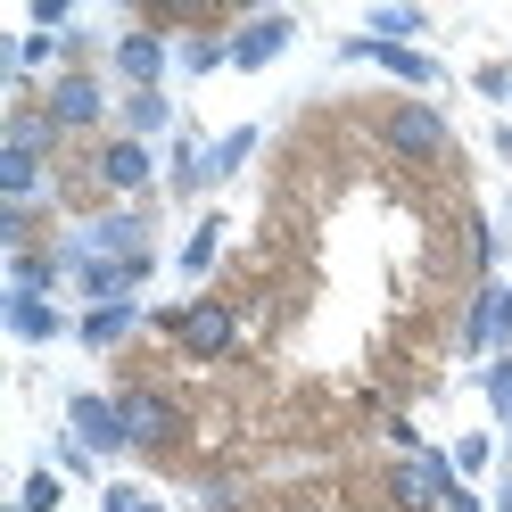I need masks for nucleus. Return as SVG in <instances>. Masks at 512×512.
I'll return each mask as SVG.
<instances>
[{"label":"nucleus","mask_w":512,"mask_h":512,"mask_svg":"<svg viewBox=\"0 0 512 512\" xmlns=\"http://www.w3.org/2000/svg\"><path fill=\"white\" fill-rule=\"evenodd\" d=\"M67 430H75L100 463L133 455V438H124V413H116V397H100V389H67Z\"/></svg>","instance_id":"13"},{"label":"nucleus","mask_w":512,"mask_h":512,"mask_svg":"<svg viewBox=\"0 0 512 512\" xmlns=\"http://www.w3.org/2000/svg\"><path fill=\"white\" fill-rule=\"evenodd\" d=\"M0 331H9L17 347L75 339V323H67V306H58V298H17V290H0Z\"/></svg>","instance_id":"14"},{"label":"nucleus","mask_w":512,"mask_h":512,"mask_svg":"<svg viewBox=\"0 0 512 512\" xmlns=\"http://www.w3.org/2000/svg\"><path fill=\"white\" fill-rule=\"evenodd\" d=\"M108 75L124 91H166L174 75V34H157V25H124V34L108 42Z\"/></svg>","instance_id":"7"},{"label":"nucleus","mask_w":512,"mask_h":512,"mask_svg":"<svg viewBox=\"0 0 512 512\" xmlns=\"http://www.w3.org/2000/svg\"><path fill=\"white\" fill-rule=\"evenodd\" d=\"M67 504V471H50V463H34L17 479V512H58Z\"/></svg>","instance_id":"26"},{"label":"nucleus","mask_w":512,"mask_h":512,"mask_svg":"<svg viewBox=\"0 0 512 512\" xmlns=\"http://www.w3.org/2000/svg\"><path fill=\"white\" fill-rule=\"evenodd\" d=\"M9 290H17V298H58V290H67L58 248H25V256H9Z\"/></svg>","instance_id":"21"},{"label":"nucleus","mask_w":512,"mask_h":512,"mask_svg":"<svg viewBox=\"0 0 512 512\" xmlns=\"http://www.w3.org/2000/svg\"><path fill=\"white\" fill-rule=\"evenodd\" d=\"M364 34H372V42H405V50H422L430 9H413V0H380V9H364Z\"/></svg>","instance_id":"20"},{"label":"nucleus","mask_w":512,"mask_h":512,"mask_svg":"<svg viewBox=\"0 0 512 512\" xmlns=\"http://www.w3.org/2000/svg\"><path fill=\"white\" fill-rule=\"evenodd\" d=\"M149 273H157V256H83L75 281H67V290H75V314H83V306H133Z\"/></svg>","instance_id":"8"},{"label":"nucleus","mask_w":512,"mask_h":512,"mask_svg":"<svg viewBox=\"0 0 512 512\" xmlns=\"http://www.w3.org/2000/svg\"><path fill=\"white\" fill-rule=\"evenodd\" d=\"M471 380H479V397H488V422H496V438H512V356L479 364Z\"/></svg>","instance_id":"25"},{"label":"nucleus","mask_w":512,"mask_h":512,"mask_svg":"<svg viewBox=\"0 0 512 512\" xmlns=\"http://www.w3.org/2000/svg\"><path fill=\"white\" fill-rule=\"evenodd\" d=\"M471 91L488 108H512V58H488V67H471Z\"/></svg>","instance_id":"29"},{"label":"nucleus","mask_w":512,"mask_h":512,"mask_svg":"<svg viewBox=\"0 0 512 512\" xmlns=\"http://www.w3.org/2000/svg\"><path fill=\"white\" fill-rule=\"evenodd\" d=\"M232 67V25H190V34H174V75H223Z\"/></svg>","instance_id":"18"},{"label":"nucleus","mask_w":512,"mask_h":512,"mask_svg":"<svg viewBox=\"0 0 512 512\" xmlns=\"http://www.w3.org/2000/svg\"><path fill=\"white\" fill-rule=\"evenodd\" d=\"M58 141H67V133L42 116V100H17L9 124H0V149H25V157H42V166H50V149H58Z\"/></svg>","instance_id":"19"},{"label":"nucleus","mask_w":512,"mask_h":512,"mask_svg":"<svg viewBox=\"0 0 512 512\" xmlns=\"http://www.w3.org/2000/svg\"><path fill=\"white\" fill-rule=\"evenodd\" d=\"M215 256H223V215H199L174 265H182V281H207V273H215Z\"/></svg>","instance_id":"23"},{"label":"nucleus","mask_w":512,"mask_h":512,"mask_svg":"<svg viewBox=\"0 0 512 512\" xmlns=\"http://www.w3.org/2000/svg\"><path fill=\"white\" fill-rule=\"evenodd\" d=\"M100 512H166V504H157L141 479H108V488H100Z\"/></svg>","instance_id":"30"},{"label":"nucleus","mask_w":512,"mask_h":512,"mask_svg":"<svg viewBox=\"0 0 512 512\" xmlns=\"http://www.w3.org/2000/svg\"><path fill=\"white\" fill-rule=\"evenodd\" d=\"M42 116L75 141V133H100V124L116 116V100H108V83L91 75V67H67L58 83H42Z\"/></svg>","instance_id":"6"},{"label":"nucleus","mask_w":512,"mask_h":512,"mask_svg":"<svg viewBox=\"0 0 512 512\" xmlns=\"http://www.w3.org/2000/svg\"><path fill=\"white\" fill-rule=\"evenodd\" d=\"M116 133L174 141V133H182V124H174V91H124V100H116Z\"/></svg>","instance_id":"17"},{"label":"nucleus","mask_w":512,"mask_h":512,"mask_svg":"<svg viewBox=\"0 0 512 512\" xmlns=\"http://www.w3.org/2000/svg\"><path fill=\"white\" fill-rule=\"evenodd\" d=\"M455 479H463V471H455V455H446V446L397 455V463H389V504H397V512H438Z\"/></svg>","instance_id":"9"},{"label":"nucleus","mask_w":512,"mask_h":512,"mask_svg":"<svg viewBox=\"0 0 512 512\" xmlns=\"http://www.w3.org/2000/svg\"><path fill=\"white\" fill-rule=\"evenodd\" d=\"M290 42H298V17H290V9H256V17H240V25H232V75H265Z\"/></svg>","instance_id":"12"},{"label":"nucleus","mask_w":512,"mask_h":512,"mask_svg":"<svg viewBox=\"0 0 512 512\" xmlns=\"http://www.w3.org/2000/svg\"><path fill=\"white\" fill-rule=\"evenodd\" d=\"M199 166H207V141H199V133H174V141H166V190H174V199H207V190H199Z\"/></svg>","instance_id":"22"},{"label":"nucleus","mask_w":512,"mask_h":512,"mask_svg":"<svg viewBox=\"0 0 512 512\" xmlns=\"http://www.w3.org/2000/svg\"><path fill=\"white\" fill-rule=\"evenodd\" d=\"M389 446H397V455H422V430H413L405 413H389Z\"/></svg>","instance_id":"33"},{"label":"nucleus","mask_w":512,"mask_h":512,"mask_svg":"<svg viewBox=\"0 0 512 512\" xmlns=\"http://www.w3.org/2000/svg\"><path fill=\"white\" fill-rule=\"evenodd\" d=\"M339 67H380L389 83H413V91H438L446 83V67L430 50H405V42H372V34H347L339 42Z\"/></svg>","instance_id":"10"},{"label":"nucleus","mask_w":512,"mask_h":512,"mask_svg":"<svg viewBox=\"0 0 512 512\" xmlns=\"http://www.w3.org/2000/svg\"><path fill=\"white\" fill-rule=\"evenodd\" d=\"M438 512H496V504H488V496H479V488H471V479H455V488H446V504H438Z\"/></svg>","instance_id":"32"},{"label":"nucleus","mask_w":512,"mask_h":512,"mask_svg":"<svg viewBox=\"0 0 512 512\" xmlns=\"http://www.w3.org/2000/svg\"><path fill=\"white\" fill-rule=\"evenodd\" d=\"M149 331H166L190 364H223L240 347V314L223 298H182V306H149Z\"/></svg>","instance_id":"2"},{"label":"nucleus","mask_w":512,"mask_h":512,"mask_svg":"<svg viewBox=\"0 0 512 512\" xmlns=\"http://www.w3.org/2000/svg\"><path fill=\"white\" fill-rule=\"evenodd\" d=\"M133 331H149V306H83L75 314V347H91V356H108V347H124Z\"/></svg>","instance_id":"15"},{"label":"nucleus","mask_w":512,"mask_h":512,"mask_svg":"<svg viewBox=\"0 0 512 512\" xmlns=\"http://www.w3.org/2000/svg\"><path fill=\"white\" fill-rule=\"evenodd\" d=\"M190 512H240V479H223V471L190 479Z\"/></svg>","instance_id":"28"},{"label":"nucleus","mask_w":512,"mask_h":512,"mask_svg":"<svg viewBox=\"0 0 512 512\" xmlns=\"http://www.w3.org/2000/svg\"><path fill=\"white\" fill-rule=\"evenodd\" d=\"M446 455H455V471H463V479H488V471H504V438H496V430H463L455 446H446Z\"/></svg>","instance_id":"24"},{"label":"nucleus","mask_w":512,"mask_h":512,"mask_svg":"<svg viewBox=\"0 0 512 512\" xmlns=\"http://www.w3.org/2000/svg\"><path fill=\"white\" fill-rule=\"evenodd\" d=\"M9 512H17V504H9Z\"/></svg>","instance_id":"38"},{"label":"nucleus","mask_w":512,"mask_h":512,"mask_svg":"<svg viewBox=\"0 0 512 512\" xmlns=\"http://www.w3.org/2000/svg\"><path fill=\"white\" fill-rule=\"evenodd\" d=\"M34 215H42V207H9V199H0V248H9V256L34 248Z\"/></svg>","instance_id":"31"},{"label":"nucleus","mask_w":512,"mask_h":512,"mask_svg":"<svg viewBox=\"0 0 512 512\" xmlns=\"http://www.w3.org/2000/svg\"><path fill=\"white\" fill-rule=\"evenodd\" d=\"M50 471H67V479H100V455H91L75 430H58V438H50ZM100 488H108V479H100Z\"/></svg>","instance_id":"27"},{"label":"nucleus","mask_w":512,"mask_h":512,"mask_svg":"<svg viewBox=\"0 0 512 512\" xmlns=\"http://www.w3.org/2000/svg\"><path fill=\"white\" fill-rule=\"evenodd\" d=\"M380 149L405 157V166H438V157L455 149V124L438 116V100H397L380 116Z\"/></svg>","instance_id":"3"},{"label":"nucleus","mask_w":512,"mask_h":512,"mask_svg":"<svg viewBox=\"0 0 512 512\" xmlns=\"http://www.w3.org/2000/svg\"><path fill=\"white\" fill-rule=\"evenodd\" d=\"M116 413H124V438H133V455H174L182 446V397L174 389H116Z\"/></svg>","instance_id":"5"},{"label":"nucleus","mask_w":512,"mask_h":512,"mask_svg":"<svg viewBox=\"0 0 512 512\" xmlns=\"http://www.w3.org/2000/svg\"><path fill=\"white\" fill-rule=\"evenodd\" d=\"M265 149V124H223L207 141V166H199V190H223L232 174H248V157Z\"/></svg>","instance_id":"16"},{"label":"nucleus","mask_w":512,"mask_h":512,"mask_svg":"<svg viewBox=\"0 0 512 512\" xmlns=\"http://www.w3.org/2000/svg\"><path fill=\"white\" fill-rule=\"evenodd\" d=\"M504 215H512V199H504Z\"/></svg>","instance_id":"37"},{"label":"nucleus","mask_w":512,"mask_h":512,"mask_svg":"<svg viewBox=\"0 0 512 512\" xmlns=\"http://www.w3.org/2000/svg\"><path fill=\"white\" fill-rule=\"evenodd\" d=\"M91 174H100V190H108L116 207H133V199H149V190H157L166 149H157V141H133V133H108L100 157H91Z\"/></svg>","instance_id":"4"},{"label":"nucleus","mask_w":512,"mask_h":512,"mask_svg":"<svg viewBox=\"0 0 512 512\" xmlns=\"http://www.w3.org/2000/svg\"><path fill=\"white\" fill-rule=\"evenodd\" d=\"M504 339H512V273H504Z\"/></svg>","instance_id":"36"},{"label":"nucleus","mask_w":512,"mask_h":512,"mask_svg":"<svg viewBox=\"0 0 512 512\" xmlns=\"http://www.w3.org/2000/svg\"><path fill=\"white\" fill-rule=\"evenodd\" d=\"M496 157H504V166H512V116L496 124Z\"/></svg>","instance_id":"35"},{"label":"nucleus","mask_w":512,"mask_h":512,"mask_svg":"<svg viewBox=\"0 0 512 512\" xmlns=\"http://www.w3.org/2000/svg\"><path fill=\"white\" fill-rule=\"evenodd\" d=\"M83 256H157V207L133 199V207H100V215L67 223V232H58V265H67V281H75Z\"/></svg>","instance_id":"1"},{"label":"nucleus","mask_w":512,"mask_h":512,"mask_svg":"<svg viewBox=\"0 0 512 512\" xmlns=\"http://www.w3.org/2000/svg\"><path fill=\"white\" fill-rule=\"evenodd\" d=\"M455 347H463V364H471V372H479V364H496V356H512V339H504V281H471Z\"/></svg>","instance_id":"11"},{"label":"nucleus","mask_w":512,"mask_h":512,"mask_svg":"<svg viewBox=\"0 0 512 512\" xmlns=\"http://www.w3.org/2000/svg\"><path fill=\"white\" fill-rule=\"evenodd\" d=\"M496 512H512V471H496V496H488Z\"/></svg>","instance_id":"34"}]
</instances>
